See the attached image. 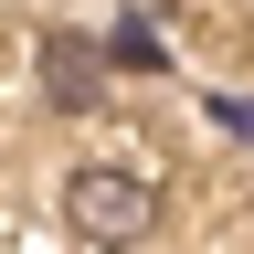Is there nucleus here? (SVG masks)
Listing matches in <instances>:
<instances>
[{
  "instance_id": "f257e3e1",
  "label": "nucleus",
  "mask_w": 254,
  "mask_h": 254,
  "mask_svg": "<svg viewBox=\"0 0 254 254\" xmlns=\"http://www.w3.org/2000/svg\"><path fill=\"white\" fill-rule=\"evenodd\" d=\"M64 222H74L85 244H138L159 222V180L138 159H85V170L64 180Z\"/></svg>"
},
{
  "instance_id": "f03ea898",
  "label": "nucleus",
  "mask_w": 254,
  "mask_h": 254,
  "mask_svg": "<svg viewBox=\"0 0 254 254\" xmlns=\"http://www.w3.org/2000/svg\"><path fill=\"white\" fill-rule=\"evenodd\" d=\"M43 85H53V106H106V95H95V53L74 43V32L43 43Z\"/></svg>"
}]
</instances>
